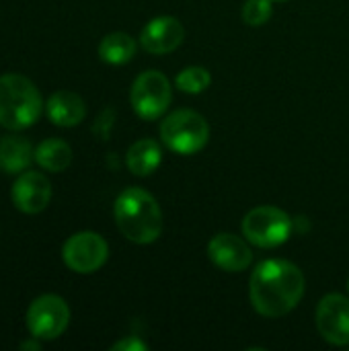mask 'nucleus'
Segmentation results:
<instances>
[{
  "label": "nucleus",
  "instance_id": "f257e3e1",
  "mask_svg": "<svg viewBox=\"0 0 349 351\" xmlns=\"http://www.w3.org/2000/svg\"><path fill=\"white\" fill-rule=\"evenodd\" d=\"M304 294L302 271L286 259H267L251 276L249 296L255 311L263 317L278 319L288 315Z\"/></svg>",
  "mask_w": 349,
  "mask_h": 351
},
{
  "label": "nucleus",
  "instance_id": "f03ea898",
  "mask_svg": "<svg viewBox=\"0 0 349 351\" xmlns=\"http://www.w3.org/2000/svg\"><path fill=\"white\" fill-rule=\"evenodd\" d=\"M113 216L119 232L136 245L154 243L165 226L158 202L140 187H128L119 193L113 206Z\"/></svg>",
  "mask_w": 349,
  "mask_h": 351
},
{
  "label": "nucleus",
  "instance_id": "7ed1b4c3",
  "mask_svg": "<svg viewBox=\"0 0 349 351\" xmlns=\"http://www.w3.org/2000/svg\"><path fill=\"white\" fill-rule=\"evenodd\" d=\"M43 111L37 86L23 74L0 76V125L12 132L31 128Z\"/></svg>",
  "mask_w": 349,
  "mask_h": 351
},
{
  "label": "nucleus",
  "instance_id": "20e7f679",
  "mask_svg": "<svg viewBox=\"0 0 349 351\" xmlns=\"http://www.w3.org/2000/svg\"><path fill=\"white\" fill-rule=\"evenodd\" d=\"M160 138L167 148L177 154H195L208 144L210 125L200 113L179 109L163 119Z\"/></svg>",
  "mask_w": 349,
  "mask_h": 351
},
{
  "label": "nucleus",
  "instance_id": "39448f33",
  "mask_svg": "<svg viewBox=\"0 0 349 351\" xmlns=\"http://www.w3.org/2000/svg\"><path fill=\"white\" fill-rule=\"evenodd\" d=\"M245 239L261 249H274L284 245L292 234V218L274 206H259L251 210L243 220Z\"/></svg>",
  "mask_w": 349,
  "mask_h": 351
},
{
  "label": "nucleus",
  "instance_id": "423d86ee",
  "mask_svg": "<svg viewBox=\"0 0 349 351\" xmlns=\"http://www.w3.org/2000/svg\"><path fill=\"white\" fill-rule=\"evenodd\" d=\"M25 323L35 339L51 341L66 331L70 323V308L64 298L56 294H43L29 304Z\"/></svg>",
  "mask_w": 349,
  "mask_h": 351
},
{
  "label": "nucleus",
  "instance_id": "0eeeda50",
  "mask_svg": "<svg viewBox=\"0 0 349 351\" xmlns=\"http://www.w3.org/2000/svg\"><path fill=\"white\" fill-rule=\"evenodd\" d=\"M171 99H173V93H171L169 78L158 70L142 72L134 80L132 90H130V103L134 111L142 119H148V121L165 115Z\"/></svg>",
  "mask_w": 349,
  "mask_h": 351
},
{
  "label": "nucleus",
  "instance_id": "6e6552de",
  "mask_svg": "<svg viewBox=\"0 0 349 351\" xmlns=\"http://www.w3.org/2000/svg\"><path fill=\"white\" fill-rule=\"evenodd\" d=\"M64 263L76 274H95L101 269L109 257V247L105 239L97 232L84 230L72 234L62 249Z\"/></svg>",
  "mask_w": 349,
  "mask_h": 351
},
{
  "label": "nucleus",
  "instance_id": "1a4fd4ad",
  "mask_svg": "<svg viewBox=\"0 0 349 351\" xmlns=\"http://www.w3.org/2000/svg\"><path fill=\"white\" fill-rule=\"evenodd\" d=\"M317 329L325 341L349 346V300L341 294H327L317 306Z\"/></svg>",
  "mask_w": 349,
  "mask_h": 351
},
{
  "label": "nucleus",
  "instance_id": "9d476101",
  "mask_svg": "<svg viewBox=\"0 0 349 351\" xmlns=\"http://www.w3.org/2000/svg\"><path fill=\"white\" fill-rule=\"evenodd\" d=\"M12 204L23 214H39L51 199V185L43 173L25 171L12 185Z\"/></svg>",
  "mask_w": 349,
  "mask_h": 351
},
{
  "label": "nucleus",
  "instance_id": "9b49d317",
  "mask_svg": "<svg viewBox=\"0 0 349 351\" xmlns=\"http://www.w3.org/2000/svg\"><path fill=\"white\" fill-rule=\"evenodd\" d=\"M208 257L216 267L224 271H245L253 261L249 245L241 237L228 232H220L210 241Z\"/></svg>",
  "mask_w": 349,
  "mask_h": 351
},
{
  "label": "nucleus",
  "instance_id": "f8f14e48",
  "mask_svg": "<svg viewBox=\"0 0 349 351\" xmlns=\"http://www.w3.org/2000/svg\"><path fill=\"white\" fill-rule=\"evenodd\" d=\"M185 39V29L175 16H156L142 29L140 43L146 51L163 56L175 51Z\"/></svg>",
  "mask_w": 349,
  "mask_h": 351
},
{
  "label": "nucleus",
  "instance_id": "ddd939ff",
  "mask_svg": "<svg viewBox=\"0 0 349 351\" xmlns=\"http://www.w3.org/2000/svg\"><path fill=\"white\" fill-rule=\"evenodd\" d=\"M45 113L51 123H56L60 128H74L84 119L86 107H84V101L80 95H76L72 90H58L47 99Z\"/></svg>",
  "mask_w": 349,
  "mask_h": 351
},
{
  "label": "nucleus",
  "instance_id": "4468645a",
  "mask_svg": "<svg viewBox=\"0 0 349 351\" xmlns=\"http://www.w3.org/2000/svg\"><path fill=\"white\" fill-rule=\"evenodd\" d=\"M35 158V150L27 138L2 136L0 138V169L4 173H23Z\"/></svg>",
  "mask_w": 349,
  "mask_h": 351
},
{
  "label": "nucleus",
  "instance_id": "2eb2a0df",
  "mask_svg": "<svg viewBox=\"0 0 349 351\" xmlns=\"http://www.w3.org/2000/svg\"><path fill=\"white\" fill-rule=\"evenodd\" d=\"M160 158H163L160 146L154 140L144 138V140H138L136 144L130 146L128 156H125V162H128V169L134 175L148 177V175H152L158 169Z\"/></svg>",
  "mask_w": 349,
  "mask_h": 351
},
{
  "label": "nucleus",
  "instance_id": "dca6fc26",
  "mask_svg": "<svg viewBox=\"0 0 349 351\" xmlns=\"http://www.w3.org/2000/svg\"><path fill=\"white\" fill-rule=\"evenodd\" d=\"M35 162L45 171L62 173L72 162V148L64 140H58V138L43 140L35 148Z\"/></svg>",
  "mask_w": 349,
  "mask_h": 351
},
{
  "label": "nucleus",
  "instance_id": "f3484780",
  "mask_svg": "<svg viewBox=\"0 0 349 351\" xmlns=\"http://www.w3.org/2000/svg\"><path fill=\"white\" fill-rule=\"evenodd\" d=\"M99 56L103 62L113 66L128 64L136 56V41L128 33H109L99 45Z\"/></svg>",
  "mask_w": 349,
  "mask_h": 351
},
{
  "label": "nucleus",
  "instance_id": "a211bd4d",
  "mask_svg": "<svg viewBox=\"0 0 349 351\" xmlns=\"http://www.w3.org/2000/svg\"><path fill=\"white\" fill-rule=\"evenodd\" d=\"M175 82H177L179 90H183L187 95H200L210 86L212 76L204 66H189V68H185V70H181L177 74Z\"/></svg>",
  "mask_w": 349,
  "mask_h": 351
},
{
  "label": "nucleus",
  "instance_id": "6ab92c4d",
  "mask_svg": "<svg viewBox=\"0 0 349 351\" xmlns=\"http://www.w3.org/2000/svg\"><path fill=\"white\" fill-rule=\"evenodd\" d=\"M272 0H247L243 6V21L251 27H261L272 19Z\"/></svg>",
  "mask_w": 349,
  "mask_h": 351
},
{
  "label": "nucleus",
  "instance_id": "aec40b11",
  "mask_svg": "<svg viewBox=\"0 0 349 351\" xmlns=\"http://www.w3.org/2000/svg\"><path fill=\"white\" fill-rule=\"evenodd\" d=\"M146 343L142 341V339H138V337H134V335H130V337H125V339H121V341H117V343H113V351H146Z\"/></svg>",
  "mask_w": 349,
  "mask_h": 351
},
{
  "label": "nucleus",
  "instance_id": "412c9836",
  "mask_svg": "<svg viewBox=\"0 0 349 351\" xmlns=\"http://www.w3.org/2000/svg\"><path fill=\"white\" fill-rule=\"evenodd\" d=\"M21 350H39V343L37 341H23Z\"/></svg>",
  "mask_w": 349,
  "mask_h": 351
},
{
  "label": "nucleus",
  "instance_id": "4be33fe9",
  "mask_svg": "<svg viewBox=\"0 0 349 351\" xmlns=\"http://www.w3.org/2000/svg\"><path fill=\"white\" fill-rule=\"evenodd\" d=\"M348 292H349V278H348Z\"/></svg>",
  "mask_w": 349,
  "mask_h": 351
},
{
  "label": "nucleus",
  "instance_id": "5701e85b",
  "mask_svg": "<svg viewBox=\"0 0 349 351\" xmlns=\"http://www.w3.org/2000/svg\"><path fill=\"white\" fill-rule=\"evenodd\" d=\"M278 2H284V0H278Z\"/></svg>",
  "mask_w": 349,
  "mask_h": 351
}]
</instances>
